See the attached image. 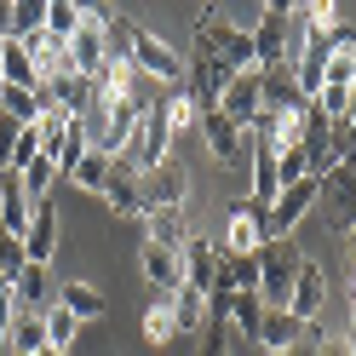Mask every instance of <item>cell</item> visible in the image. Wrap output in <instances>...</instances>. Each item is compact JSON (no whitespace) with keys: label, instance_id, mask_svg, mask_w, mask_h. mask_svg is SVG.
<instances>
[{"label":"cell","instance_id":"41","mask_svg":"<svg viewBox=\"0 0 356 356\" xmlns=\"http://www.w3.org/2000/svg\"><path fill=\"white\" fill-rule=\"evenodd\" d=\"M40 356H70V350H40Z\"/></svg>","mask_w":356,"mask_h":356},{"label":"cell","instance_id":"23","mask_svg":"<svg viewBox=\"0 0 356 356\" xmlns=\"http://www.w3.org/2000/svg\"><path fill=\"white\" fill-rule=\"evenodd\" d=\"M167 299H172V316H178V339L207 327V293L202 287H178V293H167Z\"/></svg>","mask_w":356,"mask_h":356},{"label":"cell","instance_id":"22","mask_svg":"<svg viewBox=\"0 0 356 356\" xmlns=\"http://www.w3.org/2000/svg\"><path fill=\"white\" fill-rule=\"evenodd\" d=\"M0 86H29V92L40 86V70L29 63V52L17 47L12 35H6V47H0Z\"/></svg>","mask_w":356,"mask_h":356},{"label":"cell","instance_id":"9","mask_svg":"<svg viewBox=\"0 0 356 356\" xmlns=\"http://www.w3.org/2000/svg\"><path fill=\"white\" fill-rule=\"evenodd\" d=\"M264 248V207L259 202H236L218 236V253H259Z\"/></svg>","mask_w":356,"mask_h":356},{"label":"cell","instance_id":"33","mask_svg":"<svg viewBox=\"0 0 356 356\" xmlns=\"http://www.w3.org/2000/svg\"><path fill=\"white\" fill-rule=\"evenodd\" d=\"M24 241H17V236H6V230H0V282H17V276H24Z\"/></svg>","mask_w":356,"mask_h":356},{"label":"cell","instance_id":"36","mask_svg":"<svg viewBox=\"0 0 356 356\" xmlns=\"http://www.w3.org/2000/svg\"><path fill=\"white\" fill-rule=\"evenodd\" d=\"M12 35V0H0V40Z\"/></svg>","mask_w":356,"mask_h":356},{"label":"cell","instance_id":"30","mask_svg":"<svg viewBox=\"0 0 356 356\" xmlns=\"http://www.w3.org/2000/svg\"><path fill=\"white\" fill-rule=\"evenodd\" d=\"M81 24H86V6H75V0H52L47 6V35L52 40H70Z\"/></svg>","mask_w":356,"mask_h":356},{"label":"cell","instance_id":"6","mask_svg":"<svg viewBox=\"0 0 356 356\" xmlns=\"http://www.w3.org/2000/svg\"><path fill=\"white\" fill-rule=\"evenodd\" d=\"M218 115H225L230 127H241V132H253V121L264 115V81H259V70L230 75V86L218 92Z\"/></svg>","mask_w":356,"mask_h":356},{"label":"cell","instance_id":"34","mask_svg":"<svg viewBox=\"0 0 356 356\" xmlns=\"http://www.w3.org/2000/svg\"><path fill=\"white\" fill-rule=\"evenodd\" d=\"M17 316V293H12V282H0V345H6V327Z\"/></svg>","mask_w":356,"mask_h":356},{"label":"cell","instance_id":"4","mask_svg":"<svg viewBox=\"0 0 356 356\" xmlns=\"http://www.w3.org/2000/svg\"><path fill=\"white\" fill-rule=\"evenodd\" d=\"M195 47L213 52L225 70H253V35L248 29H236V24H207V17H195Z\"/></svg>","mask_w":356,"mask_h":356},{"label":"cell","instance_id":"8","mask_svg":"<svg viewBox=\"0 0 356 356\" xmlns=\"http://www.w3.org/2000/svg\"><path fill=\"white\" fill-rule=\"evenodd\" d=\"M202 138H207V149H213V161H218V167H248L253 138H248L241 127H230L218 109H202Z\"/></svg>","mask_w":356,"mask_h":356},{"label":"cell","instance_id":"43","mask_svg":"<svg viewBox=\"0 0 356 356\" xmlns=\"http://www.w3.org/2000/svg\"><path fill=\"white\" fill-rule=\"evenodd\" d=\"M6 356H17V350H6Z\"/></svg>","mask_w":356,"mask_h":356},{"label":"cell","instance_id":"38","mask_svg":"<svg viewBox=\"0 0 356 356\" xmlns=\"http://www.w3.org/2000/svg\"><path fill=\"white\" fill-rule=\"evenodd\" d=\"M345 350L356 356V316H350V333H345Z\"/></svg>","mask_w":356,"mask_h":356},{"label":"cell","instance_id":"40","mask_svg":"<svg viewBox=\"0 0 356 356\" xmlns=\"http://www.w3.org/2000/svg\"><path fill=\"white\" fill-rule=\"evenodd\" d=\"M350 316H356V276H350Z\"/></svg>","mask_w":356,"mask_h":356},{"label":"cell","instance_id":"27","mask_svg":"<svg viewBox=\"0 0 356 356\" xmlns=\"http://www.w3.org/2000/svg\"><path fill=\"white\" fill-rule=\"evenodd\" d=\"M0 115H12L17 127H35L40 121V92H29V86H0Z\"/></svg>","mask_w":356,"mask_h":356},{"label":"cell","instance_id":"21","mask_svg":"<svg viewBox=\"0 0 356 356\" xmlns=\"http://www.w3.org/2000/svg\"><path fill=\"white\" fill-rule=\"evenodd\" d=\"M218 282L230 293H259V259L253 253H218Z\"/></svg>","mask_w":356,"mask_h":356},{"label":"cell","instance_id":"14","mask_svg":"<svg viewBox=\"0 0 356 356\" xmlns=\"http://www.w3.org/2000/svg\"><path fill=\"white\" fill-rule=\"evenodd\" d=\"M178 264H184V287H207L218 282V241L213 236H184V248H178Z\"/></svg>","mask_w":356,"mask_h":356},{"label":"cell","instance_id":"3","mask_svg":"<svg viewBox=\"0 0 356 356\" xmlns=\"http://www.w3.org/2000/svg\"><path fill=\"white\" fill-rule=\"evenodd\" d=\"M316 207L327 218V230H350L356 225V167H327L316 178Z\"/></svg>","mask_w":356,"mask_h":356},{"label":"cell","instance_id":"42","mask_svg":"<svg viewBox=\"0 0 356 356\" xmlns=\"http://www.w3.org/2000/svg\"><path fill=\"white\" fill-rule=\"evenodd\" d=\"M0 356H6V345H0Z\"/></svg>","mask_w":356,"mask_h":356},{"label":"cell","instance_id":"29","mask_svg":"<svg viewBox=\"0 0 356 356\" xmlns=\"http://www.w3.org/2000/svg\"><path fill=\"white\" fill-rule=\"evenodd\" d=\"M225 322H230V333H241V339H259V322H264V305H259V293H236Z\"/></svg>","mask_w":356,"mask_h":356},{"label":"cell","instance_id":"39","mask_svg":"<svg viewBox=\"0 0 356 356\" xmlns=\"http://www.w3.org/2000/svg\"><path fill=\"white\" fill-rule=\"evenodd\" d=\"M345 241H350V264H356V225H350V230H345Z\"/></svg>","mask_w":356,"mask_h":356},{"label":"cell","instance_id":"31","mask_svg":"<svg viewBox=\"0 0 356 356\" xmlns=\"http://www.w3.org/2000/svg\"><path fill=\"white\" fill-rule=\"evenodd\" d=\"M40 316H47V350H70L75 345V333H81V322L70 316V310L63 305H52V310H40Z\"/></svg>","mask_w":356,"mask_h":356},{"label":"cell","instance_id":"12","mask_svg":"<svg viewBox=\"0 0 356 356\" xmlns=\"http://www.w3.org/2000/svg\"><path fill=\"white\" fill-rule=\"evenodd\" d=\"M184 70H190V98H195V109H218V92L230 86L236 70H225V63H218L213 52H202V47H195V58L184 63Z\"/></svg>","mask_w":356,"mask_h":356},{"label":"cell","instance_id":"16","mask_svg":"<svg viewBox=\"0 0 356 356\" xmlns=\"http://www.w3.org/2000/svg\"><path fill=\"white\" fill-rule=\"evenodd\" d=\"M52 253H58V213H52V202H35V218L24 230V259L29 264H52Z\"/></svg>","mask_w":356,"mask_h":356},{"label":"cell","instance_id":"32","mask_svg":"<svg viewBox=\"0 0 356 356\" xmlns=\"http://www.w3.org/2000/svg\"><path fill=\"white\" fill-rule=\"evenodd\" d=\"M35 29H47V0H12V40H29Z\"/></svg>","mask_w":356,"mask_h":356},{"label":"cell","instance_id":"17","mask_svg":"<svg viewBox=\"0 0 356 356\" xmlns=\"http://www.w3.org/2000/svg\"><path fill=\"white\" fill-rule=\"evenodd\" d=\"M138 264H144L149 287H161V293H178V287H184V264H178V248H155V241H144V248H138Z\"/></svg>","mask_w":356,"mask_h":356},{"label":"cell","instance_id":"28","mask_svg":"<svg viewBox=\"0 0 356 356\" xmlns=\"http://www.w3.org/2000/svg\"><path fill=\"white\" fill-rule=\"evenodd\" d=\"M161 115H167V127H172V138H178V132H190L195 121H202V109H195V98H190V86H172V92L161 98Z\"/></svg>","mask_w":356,"mask_h":356},{"label":"cell","instance_id":"20","mask_svg":"<svg viewBox=\"0 0 356 356\" xmlns=\"http://www.w3.org/2000/svg\"><path fill=\"white\" fill-rule=\"evenodd\" d=\"M184 236H190L184 207H155V213H144V241H155V248H184Z\"/></svg>","mask_w":356,"mask_h":356},{"label":"cell","instance_id":"7","mask_svg":"<svg viewBox=\"0 0 356 356\" xmlns=\"http://www.w3.org/2000/svg\"><path fill=\"white\" fill-rule=\"evenodd\" d=\"M63 63L81 75V81H92L104 63H109V47H104V12H86V24L63 40Z\"/></svg>","mask_w":356,"mask_h":356},{"label":"cell","instance_id":"18","mask_svg":"<svg viewBox=\"0 0 356 356\" xmlns=\"http://www.w3.org/2000/svg\"><path fill=\"white\" fill-rule=\"evenodd\" d=\"M6 350H17V356H40V350H47V316L17 305V316H12V327H6Z\"/></svg>","mask_w":356,"mask_h":356},{"label":"cell","instance_id":"13","mask_svg":"<svg viewBox=\"0 0 356 356\" xmlns=\"http://www.w3.org/2000/svg\"><path fill=\"white\" fill-rule=\"evenodd\" d=\"M287 310H293L299 322H322V310H327V270H322L316 259L299 264V282H293V299H287Z\"/></svg>","mask_w":356,"mask_h":356},{"label":"cell","instance_id":"44","mask_svg":"<svg viewBox=\"0 0 356 356\" xmlns=\"http://www.w3.org/2000/svg\"><path fill=\"white\" fill-rule=\"evenodd\" d=\"M0 47H6V40H0Z\"/></svg>","mask_w":356,"mask_h":356},{"label":"cell","instance_id":"10","mask_svg":"<svg viewBox=\"0 0 356 356\" xmlns=\"http://www.w3.org/2000/svg\"><path fill=\"white\" fill-rule=\"evenodd\" d=\"M104 202H109L115 218H144V172H138V161H115L109 167Z\"/></svg>","mask_w":356,"mask_h":356},{"label":"cell","instance_id":"11","mask_svg":"<svg viewBox=\"0 0 356 356\" xmlns=\"http://www.w3.org/2000/svg\"><path fill=\"white\" fill-rule=\"evenodd\" d=\"M184 202H190V172H184V167L161 161V167L144 172V213H155V207H184Z\"/></svg>","mask_w":356,"mask_h":356},{"label":"cell","instance_id":"15","mask_svg":"<svg viewBox=\"0 0 356 356\" xmlns=\"http://www.w3.org/2000/svg\"><path fill=\"white\" fill-rule=\"evenodd\" d=\"M299 339H305V322L293 316V310H264V322H259V339H253V345H259L264 356H287Z\"/></svg>","mask_w":356,"mask_h":356},{"label":"cell","instance_id":"35","mask_svg":"<svg viewBox=\"0 0 356 356\" xmlns=\"http://www.w3.org/2000/svg\"><path fill=\"white\" fill-rule=\"evenodd\" d=\"M316 356H350V350H345V339H333V333H327V339L316 345Z\"/></svg>","mask_w":356,"mask_h":356},{"label":"cell","instance_id":"1","mask_svg":"<svg viewBox=\"0 0 356 356\" xmlns=\"http://www.w3.org/2000/svg\"><path fill=\"white\" fill-rule=\"evenodd\" d=\"M253 259H259V305H264V310H287L305 253L293 248V241H264Z\"/></svg>","mask_w":356,"mask_h":356},{"label":"cell","instance_id":"26","mask_svg":"<svg viewBox=\"0 0 356 356\" xmlns=\"http://www.w3.org/2000/svg\"><path fill=\"white\" fill-rule=\"evenodd\" d=\"M144 339H155V345L178 339V316H172V299H167V293H155V299L144 305Z\"/></svg>","mask_w":356,"mask_h":356},{"label":"cell","instance_id":"19","mask_svg":"<svg viewBox=\"0 0 356 356\" xmlns=\"http://www.w3.org/2000/svg\"><path fill=\"white\" fill-rule=\"evenodd\" d=\"M12 293L24 310H52L58 293H52V264H24V276L12 282Z\"/></svg>","mask_w":356,"mask_h":356},{"label":"cell","instance_id":"25","mask_svg":"<svg viewBox=\"0 0 356 356\" xmlns=\"http://www.w3.org/2000/svg\"><path fill=\"white\" fill-rule=\"evenodd\" d=\"M109 167H115V161H109V155L86 149V155H81V161H75L70 172H63V178H70V184H81L86 195H104V184H109Z\"/></svg>","mask_w":356,"mask_h":356},{"label":"cell","instance_id":"24","mask_svg":"<svg viewBox=\"0 0 356 356\" xmlns=\"http://www.w3.org/2000/svg\"><path fill=\"white\" fill-rule=\"evenodd\" d=\"M58 305L70 310L75 322H98V316H104V293H98L92 282H70V287H58Z\"/></svg>","mask_w":356,"mask_h":356},{"label":"cell","instance_id":"2","mask_svg":"<svg viewBox=\"0 0 356 356\" xmlns=\"http://www.w3.org/2000/svg\"><path fill=\"white\" fill-rule=\"evenodd\" d=\"M248 35H253V70H276V63H287V52H293V6H287V0L259 6V24Z\"/></svg>","mask_w":356,"mask_h":356},{"label":"cell","instance_id":"5","mask_svg":"<svg viewBox=\"0 0 356 356\" xmlns=\"http://www.w3.org/2000/svg\"><path fill=\"white\" fill-rule=\"evenodd\" d=\"M132 70H138L144 81H167V86H178L184 81V58H178L161 35H149V29H132Z\"/></svg>","mask_w":356,"mask_h":356},{"label":"cell","instance_id":"37","mask_svg":"<svg viewBox=\"0 0 356 356\" xmlns=\"http://www.w3.org/2000/svg\"><path fill=\"white\" fill-rule=\"evenodd\" d=\"M345 52H350V70H356V29H345Z\"/></svg>","mask_w":356,"mask_h":356}]
</instances>
